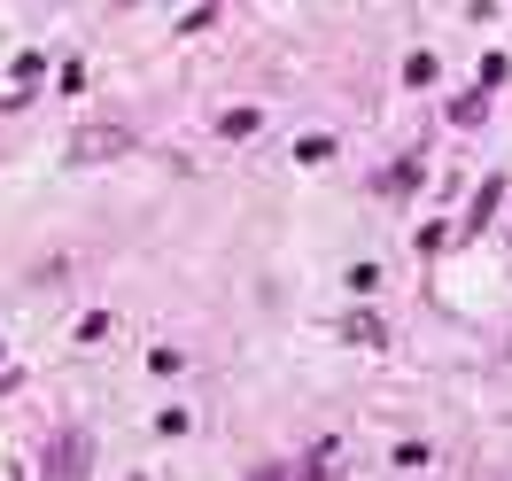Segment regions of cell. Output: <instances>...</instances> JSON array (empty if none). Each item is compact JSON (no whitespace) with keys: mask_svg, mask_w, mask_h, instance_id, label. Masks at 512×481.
I'll return each instance as SVG.
<instances>
[{"mask_svg":"<svg viewBox=\"0 0 512 481\" xmlns=\"http://www.w3.org/2000/svg\"><path fill=\"white\" fill-rule=\"evenodd\" d=\"M94 474V443L86 435H55V450H47V481H86Z\"/></svg>","mask_w":512,"mask_h":481,"instance_id":"cell-1","label":"cell"}]
</instances>
